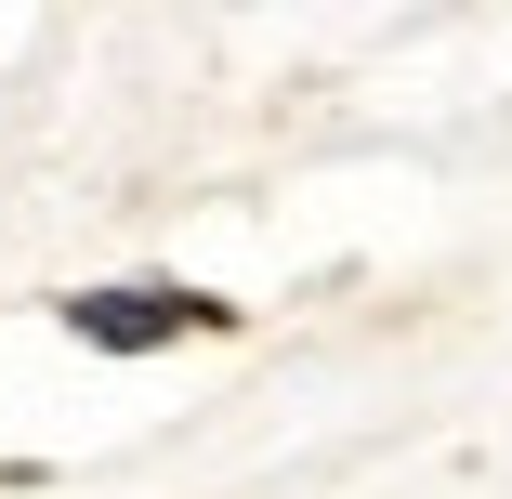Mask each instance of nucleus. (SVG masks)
Returning a JSON list of instances; mask_svg holds the SVG:
<instances>
[{
    "label": "nucleus",
    "mask_w": 512,
    "mask_h": 499,
    "mask_svg": "<svg viewBox=\"0 0 512 499\" xmlns=\"http://www.w3.org/2000/svg\"><path fill=\"white\" fill-rule=\"evenodd\" d=\"M66 329H79L92 355H158V342H184V329H237V303L145 276V289H79V303H66Z\"/></svg>",
    "instance_id": "f257e3e1"
}]
</instances>
